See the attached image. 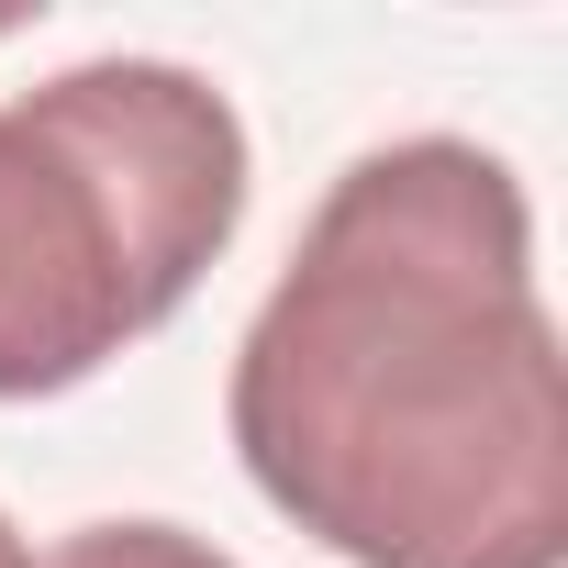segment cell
Segmentation results:
<instances>
[{
    "label": "cell",
    "mask_w": 568,
    "mask_h": 568,
    "mask_svg": "<svg viewBox=\"0 0 568 568\" xmlns=\"http://www.w3.org/2000/svg\"><path fill=\"white\" fill-rule=\"evenodd\" d=\"M256 145L179 57H90L0 101V402L145 346L234 245Z\"/></svg>",
    "instance_id": "2"
},
{
    "label": "cell",
    "mask_w": 568,
    "mask_h": 568,
    "mask_svg": "<svg viewBox=\"0 0 568 568\" xmlns=\"http://www.w3.org/2000/svg\"><path fill=\"white\" fill-rule=\"evenodd\" d=\"M0 568H34V546L12 535V513H0Z\"/></svg>",
    "instance_id": "4"
},
{
    "label": "cell",
    "mask_w": 568,
    "mask_h": 568,
    "mask_svg": "<svg viewBox=\"0 0 568 568\" xmlns=\"http://www.w3.org/2000/svg\"><path fill=\"white\" fill-rule=\"evenodd\" d=\"M45 568H234L212 535H190V524H156V513H134V524H79Z\"/></svg>",
    "instance_id": "3"
},
{
    "label": "cell",
    "mask_w": 568,
    "mask_h": 568,
    "mask_svg": "<svg viewBox=\"0 0 568 568\" xmlns=\"http://www.w3.org/2000/svg\"><path fill=\"white\" fill-rule=\"evenodd\" d=\"M234 457L346 568H568V368L535 201L468 134L368 145L223 390Z\"/></svg>",
    "instance_id": "1"
},
{
    "label": "cell",
    "mask_w": 568,
    "mask_h": 568,
    "mask_svg": "<svg viewBox=\"0 0 568 568\" xmlns=\"http://www.w3.org/2000/svg\"><path fill=\"white\" fill-rule=\"evenodd\" d=\"M0 34H23V12H0Z\"/></svg>",
    "instance_id": "5"
}]
</instances>
